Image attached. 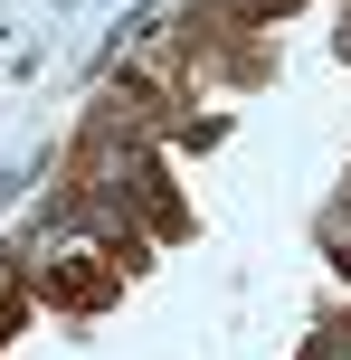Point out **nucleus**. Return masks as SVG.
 Returning a JSON list of instances; mask_svg holds the SVG:
<instances>
[{"mask_svg": "<svg viewBox=\"0 0 351 360\" xmlns=\"http://www.w3.org/2000/svg\"><path fill=\"white\" fill-rule=\"evenodd\" d=\"M342 266H351V256H342Z\"/></svg>", "mask_w": 351, "mask_h": 360, "instance_id": "obj_2", "label": "nucleus"}, {"mask_svg": "<svg viewBox=\"0 0 351 360\" xmlns=\"http://www.w3.org/2000/svg\"><path fill=\"white\" fill-rule=\"evenodd\" d=\"M342 48H351V29H342Z\"/></svg>", "mask_w": 351, "mask_h": 360, "instance_id": "obj_1", "label": "nucleus"}]
</instances>
